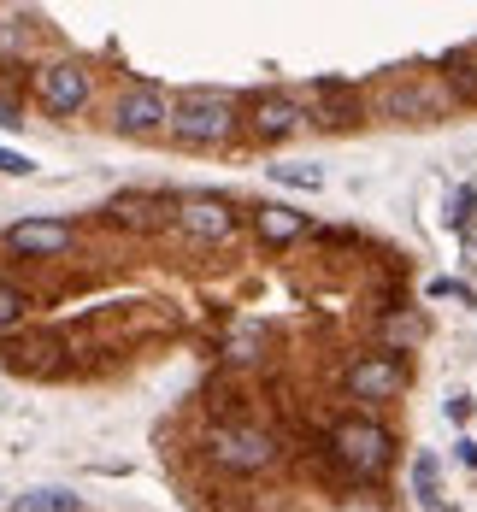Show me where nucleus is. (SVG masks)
I'll return each mask as SVG.
<instances>
[{
	"label": "nucleus",
	"mask_w": 477,
	"mask_h": 512,
	"mask_svg": "<svg viewBox=\"0 0 477 512\" xmlns=\"http://www.w3.org/2000/svg\"><path fill=\"white\" fill-rule=\"evenodd\" d=\"M6 248L24 259H53L71 248V230L65 224H53V218H24V224H12L6 230Z\"/></svg>",
	"instance_id": "1a4fd4ad"
},
{
	"label": "nucleus",
	"mask_w": 477,
	"mask_h": 512,
	"mask_svg": "<svg viewBox=\"0 0 477 512\" xmlns=\"http://www.w3.org/2000/svg\"><path fill=\"white\" fill-rule=\"evenodd\" d=\"M248 348H254V330H242V336H230V359H254Z\"/></svg>",
	"instance_id": "a211bd4d"
},
{
	"label": "nucleus",
	"mask_w": 477,
	"mask_h": 512,
	"mask_svg": "<svg viewBox=\"0 0 477 512\" xmlns=\"http://www.w3.org/2000/svg\"><path fill=\"white\" fill-rule=\"evenodd\" d=\"M18 318H24V295H18L12 283H0V330H6V324H18Z\"/></svg>",
	"instance_id": "dca6fc26"
},
{
	"label": "nucleus",
	"mask_w": 477,
	"mask_h": 512,
	"mask_svg": "<svg viewBox=\"0 0 477 512\" xmlns=\"http://www.w3.org/2000/svg\"><path fill=\"white\" fill-rule=\"evenodd\" d=\"M112 124H118L124 136H148V130H159V124H171V106H165L159 89L136 83V89H124V95L112 101Z\"/></svg>",
	"instance_id": "0eeeda50"
},
{
	"label": "nucleus",
	"mask_w": 477,
	"mask_h": 512,
	"mask_svg": "<svg viewBox=\"0 0 477 512\" xmlns=\"http://www.w3.org/2000/svg\"><path fill=\"white\" fill-rule=\"evenodd\" d=\"M207 454L224 471H265V465L277 460V442H271V430H260V424H212Z\"/></svg>",
	"instance_id": "7ed1b4c3"
},
{
	"label": "nucleus",
	"mask_w": 477,
	"mask_h": 512,
	"mask_svg": "<svg viewBox=\"0 0 477 512\" xmlns=\"http://www.w3.org/2000/svg\"><path fill=\"white\" fill-rule=\"evenodd\" d=\"M159 212H165V201H154V195H118V201H112V218H118V224H130V230L159 224Z\"/></svg>",
	"instance_id": "9b49d317"
},
{
	"label": "nucleus",
	"mask_w": 477,
	"mask_h": 512,
	"mask_svg": "<svg viewBox=\"0 0 477 512\" xmlns=\"http://www.w3.org/2000/svg\"><path fill=\"white\" fill-rule=\"evenodd\" d=\"M36 95L53 118H71L77 106L89 101V71L83 65H42L36 71Z\"/></svg>",
	"instance_id": "423d86ee"
},
{
	"label": "nucleus",
	"mask_w": 477,
	"mask_h": 512,
	"mask_svg": "<svg viewBox=\"0 0 477 512\" xmlns=\"http://www.w3.org/2000/svg\"><path fill=\"white\" fill-rule=\"evenodd\" d=\"M413 483H419V501L430 512H448V507H442V495H436V454H419V465H413Z\"/></svg>",
	"instance_id": "ddd939ff"
},
{
	"label": "nucleus",
	"mask_w": 477,
	"mask_h": 512,
	"mask_svg": "<svg viewBox=\"0 0 477 512\" xmlns=\"http://www.w3.org/2000/svg\"><path fill=\"white\" fill-rule=\"evenodd\" d=\"M271 177H277V183H289V189H318V183H324V171H318V165H271Z\"/></svg>",
	"instance_id": "4468645a"
},
{
	"label": "nucleus",
	"mask_w": 477,
	"mask_h": 512,
	"mask_svg": "<svg viewBox=\"0 0 477 512\" xmlns=\"http://www.w3.org/2000/svg\"><path fill=\"white\" fill-rule=\"evenodd\" d=\"M254 224H260V242H271V248H289V242L307 230V212H295V206H283V201H265L260 212H254Z\"/></svg>",
	"instance_id": "9d476101"
},
{
	"label": "nucleus",
	"mask_w": 477,
	"mask_h": 512,
	"mask_svg": "<svg viewBox=\"0 0 477 512\" xmlns=\"http://www.w3.org/2000/svg\"><path fill=\"white\" fill-rule=\"evenodd\" d=\"M401 383H407V371H401V359H389V354H366V359L348 365V389H354V401H395Z\"/></svg>",
	"instance_id": "6e6552de"
},
{
	"label": "nucleus",
	"mask_w": 477,
	"mask_h": 512,
	"mask_svg": "<svg viewBox=\"0 0 477 512\" xmlns=\"http://www.w3.org/2000/svg\"><path fill=\"white\" fill-rule=\"evenodd\" d=\"M248 112H254V136L260 142H277V136H289V130L307 124V101L295 89H265V95H254Z\"/></svg>",
	"instance_id": "39448f33"
},
{
	"label": "nucleus",
	"mask_w": 477,
	"mask_h": 512,
	"mask_svg": "<svg viewBox=\"0 0 477 512\" xmlns=\"http://www.w3.org/2000/svg\"><path fill=\"white\" fill-rule=\"evenodd\" d=\"M171 130H177L183 142H195V148L224 142V136L236 130V101H230L224 89H189V95L171 101Z\"/></svg>",
	"instance_id": "f257e3e1"
},
{
	"label": "nucleus",
	"mask_w": 477,
	"mask_h": 512,
	"mask_svg": "<svg viewBox=\"0 0 477 512\" xmlns=\"http://www.w3.org/2000/svg\"><path fill=\"white\" fill-rule=\"evenodd\" d=\"M383 336H389V342H419V336H424V324L413 318V312H407V318L395 312V318H383Z\"/></svg>",
	"instance_id": "2eb2a0df"
},
{
	"label": "nucleus",
	"mask_w": 477,
	"mask_h": 512,
	"mask_svg": "<svg viewBox=\"0 0 477 512\" xmlns=\"http://www.w3.org/2000/svg\"><path fill=\"white\" fill-rule=\"evenodd\" d=\"M460 71H472V83H477V53H472V59H460Z\"/></svg>",
	"instance_id": "6ab92c4d"
},
{
	"label": "nucleus",
	"mask_w": 477,
	"mask_h": 512,
	"mask_svg": "<svg viewBox=\"0 0 477 512\" xmlns=\"http://www.w3.org/2000/svg\"><path fill=\"white\" fill-rule=\"evenodd\" d=\"M12 512H77V495L71 489H24Z\"/></svg>",
	"instance_id": "f8f14e48"
},
{
	"label": "nucleus",
	"mask_w": 477,
	"mask_h": 512,
	"mask_svg": "<svg viewBox=\"0 0 477 512\" xmlns=\"http://www.w3.org/2000/svg\"><path fill=\"white\" fill-rule=\"evenodd\" d=\"M0 171H6V177H24V171H30V159L12 154V148H0Z\"/></svg>",
	"instance_id": "f3484780"
},
{
	"label": "nucleus",
	"mask_w": 477,
	"mask_h": 512,
	"mask_svg": "<svg viewBox=\"0 0 477 512\" xmlns=\"http://www.w3.org/2000/svg\"><path fill=\"white\" fill-rule=\"evenodd\" d=\"M330 454L348 465L354 477H377V471L389 465V430L371 424V418H342V424L330 430Z\"/></svg>",
	"instance_id": "f03ea898"
},
{
	"label": "nucleus",
	"mask_w": 477,
	"mask_h": 512,
	"mask_svg": "<svg viewBox=\"0 0 477 512\" xmlns=\"http://www.w3.org/2000/svg\"><path fill=\"white\" fill-rule=\"evenodd\" d=\"M171 218H177V230L189 242H230V230H236V212L218 195H189V201H177Z\"/></svg>",
	"instance_id": "20e7f679"
}]
</instances>
